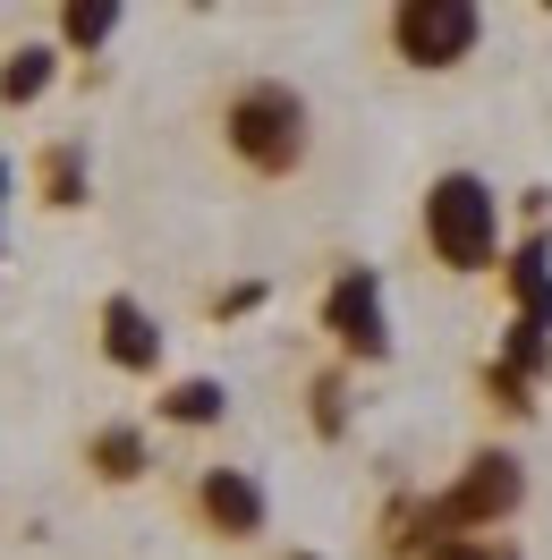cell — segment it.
<instances>
[{
  "mask_svg": "<svg viewBox=\"0 0 552 560\" xmlns=\"http://www.w3.org/2000/svg\"><path fill=\"white\" fill-rule=\"evenodd\" d=\"M246 306H264V280H239V289L212 298V315H246Z\"/></svg>",
  "mask_w": 552,
  "mask_h": 560,
  "instance_id": "obj_17",
  "label": "cell"
},
{
  "mask_svg": "<svg viewBox=\"0 0 552 560\" xmlns=\"http://www.w3.org/2000/svg\"><path fill=\"white\" fill-rule=\"evenodd\" d=\"M196 518H205L212 535H230V544H255L264 518H273V501H264V485H255L246 467H205V476H196Z\"/></svg>",
  "mask_w": 552,
  "mask_h": 560,
  "instance_id": "obj_6",
  "label": "cell"
},
{
  "mask_svg": "<svg viewBox=\"0 0 552 560\" xmlns=\"http://www.w3.org/2000/svg\"><path fill=\"white\" fill-rule=\"evenodd\" d=\"M221 144H230L255 178H289L314 153V110H307V94H298V85H280V77H246L239 94L221 103Z\"/></svg>",
  "mask_w": 552,
  "mask_h": 560,
  "instance_id": "obj_1",
  "label": "cell"
},
{
  "mask_svg": "<svg viewBox=\"0 0 552 560\" xmlns=\"http://www.w3.org/2000/svg\"><path fill=\"white\" fill-rule=\"evenodd\" d=\"M111 35H119V9L111 0H69L60 9V51H103Z\"/></svg>",
  "mask_w": 552,
  "mask_h": 560,
  "instance_id": "obj_14",
  "label": "cell"
},
{
  "mask_svg": "<svg viewBox=\"0 0 552 560\" xmlns=\"http://www.w3.org/2000/svg\"><path fill=\"white\" fill-rule=\"evenodd\" d=\"M502 280H510V323H536V331H552V238H544V230L510 238V264H502Z\"/></svg>",
  "mask_w": 552,
  "mask_h": 560,
  "instance_id": "obj_7",
  "label": "cell"
},
{
  "mask_svg": "<svg viewBox=\"0 0 552 560\" xmlns=\"http://www.w3.org/2000/svg\"><path fill=\"white\" fill-rule=\"evenodd\" d=\"M527 501V467L510 451H476L442 492H425L416 510H425V552L442 544V535H493V526H510V510Z\"/></svg>",
  "mask_w": 552,
  "mask_h": 560,
  "instance_id": "obj_3",
  "label": "cell"
},
{
  "mask_svg": "<svg viewBox=\"0 0 552 560\" xmlns=\"http://www.w3.org/2000/svg\"><path fill=\"white\" fill-rule=\"evenodd\" d=\"M314 433H323V442L348 433V383L341 374H314Z\"/></svg>",
  "mask_w": 552,
  "mask_h": 560,
  "instance_id": "obj_16",
  "label": "cell"
},
{
  "mask_svg": "<svg viewBox=\"0 0 552 560\" xmlns=\"http://www.w3.org/2000/svg\"><path fill=\"white\" fill-rule=\"evenodd\" d=\"M85 467H94L103 485H137L145 467H153V442H145L137 424H103V433L85 442Z\"/></svg>",
  "mask_w": 552,
  "mask_h": 560,
  "instance_id": "obj_10",
  "label": "cell"
},
{
  "mask_svg": "<svg viewBox=\"0 0 552 560\" xmlns=\"http://www.w3.org/2000/svg\"><path fill=\"white\" fill-rule=\"evenodd\" d=\"M476 43H484L476 0H400L391 9V51L409 69H459V60H476Z\"/></svg>",
  "mask_w": 552,
  "mask_h": 560,
  "instance_id": "obj_4",
  "label": "cell"
},
{
  "mask_svg": "<svg viewBox=\"0 0 552 560\" xmlns=\"http://www.w3.org/2000/svg\"><path fill=\"white\" fill-rule=\"evenodd\" d=\"M9 187H18V171H9V162H0V212H9ZM0 246H9V238H0Z\"/></svg>",
  "mask_w": 552,
  "mask_h": 560,
  "instance_id": "obj_18",
  "label": "cell"
},
{
  "mask_svg": "<svg viewBox=\"0 0 552 560\" xmlns=\"http://www.w3.org/2000/svg\"><path fill=\"white\" fill-rule=\"evenodd\" d=\"M323 331L348 365H382L391 357V298H382L375 264H348L332 289H323Z\"/></svg>",
  "mask_w": 552,
  "mask_h": 560,
  "instance_id": "obj_5",
  "label": "cell"
},
{
  "mask_svg": "<svg viewBox=\"0 0 552 560\" xmlns=\"http://www.w3.org/2000/svg\"><path fill=\"white\" fill-rule=\"evenodd\" d=\"M103 357L119 374H162V323L137 298H103Z\"/></svg>",
  "mask_w": 552,
  "mask_h": 560,
  "instance_id": "obj_8",
  "label": "cell"
},
{
  "mask_svg": "<svg viewBox=\"0 0 552 560\" xmlns=\"http://www.w3.org/2000/svg\"><path fill=\"white\" fill-rule=\"evenodd\" d=\"M425 560H527V552H518L510 535H442Z\"/></svg>",
  "mask_w": 552,
  "mask_h": 560,
  "instance_id": "obj_15",
  "label": "cell"
},
{
  "mask_svg": "<svg viewBox=\"0 0 552 560\" xmlns=\"http://www.w3.org/2000/svg\"><path fill=\"white\" fill-rule=\"evenodd\" d=\"M43 205H60V212L85 205V137H60L43 153Z\"/></svg>",
  "mask_w": 552,
  "mask_h": 560,
  "instance_id": "obj_11",
  "label": "cell"
},
{
  "mask_svg": "<svg viewBox=\"0 0 552 560\" xmlns=\"http://www.w3.org/2000/svg\"><path fill=\"white\" fill-rule=\"evenodd\" d=\"M162 417H171V424H221V417H230V390L212 383V374H187V383L162 390Z\"/></svg>",
  "mask_w": 552,
  "mask_h": 560,
  "instance_id": "obj_13",
  "label": "cell"
},
{
  "mask_svg": "<svg viewBox=\"0 0 552 560\" xmlns=\"http://www.w3.org/2000/svg\"><path fill=\"white\" fill-rule=\"evenodd\" d=\"M493 365H502V374H510V383H544L552 374V331H536V323H510V331H502V357H493Z\"/></svg>",
  "mask_w": 552,
  "mask_h": 560,
  "instance_id": "obj_12",
  "label": "cell"
},
{
  "mask_svg": "<svg viewBox=\"0 0 552 560\" xmlns=\"http://www.w3.org/2000/svg\"><path fill=\"white\" fill-rule=\"evenodd\" d=\"M289 560H323V552H289Z\"/></svg>",
  "mask_w": 552,
  "mask_h": 560,
  "instance_id": "obj_19",
  "label": "cell"
},
{
  "mask_svg": "<svg viewBox=\"0 0 552 560\" xmlns=\"http://www.w3.org/2000/svg\"><path fill=\"white\" fill-rule=\"evenodd\" d=\"M51 77H60V43H18L9 60H0V103L9 110H26L51 94Z\"/></svg>",
  "mask_w": 552,
  "mask_h": 560,
  "instance_id": "obj_9",
  "label": "cell"
},
{
  "mask_svg": "<svg viewBox=\"0 0 552 560\" xmlns=\"http://www.w3.org/2000/svg\"><path fill=\"white\" fill-rule=\"evenodd\" d=\"M425 246L442 272H493L502 264V196L484 171H442L425 187Z\"/></svg>",
  "mask_w": 552,
  "mask_h": 560,
  "instance_id": "obj_2",
  "label": "cell"
}]
</instances>
